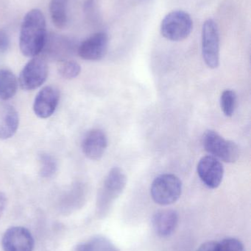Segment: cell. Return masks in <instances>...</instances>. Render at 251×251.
Instances as JSON below:
<instances>
[{
    "mask_svg": "<svg viewBox=\"0 0 251 251\" xmlns=\"http://www.w3.org/2000/svg\"><path fill=\"white\" fill-rule=\"evenodd\" d=\"M47 41V26L44 14L38 9L29 10L22 21L19 48L23 55L35 57L40 54Z\"/></svg>",
    "mask_w": 251,
    "mask_h": 251,
    "instance_id": "obj_1",
    "label": "cell"
},
{
    "mask_svg": "<svg viewBox=\"0 0 251 251\" xmlns=\"http://www.w3.org/2000/svg\"><path fill=\"white\" fill-rule=\"evenodd\" d=\"M193 29V21L187 12L172 10L161 23V34L171 41H181L188 38Z\"/></svg>",
    "mask_w": 251,
    "mask_h": 251,
    "instance_id": "obj_2",
    "label": "cell"
},
{
    "mask_svg": "<svg viewBox=\"0 0 251 251\" xmlns=\"http://www.w3.org/2000/svg\"><path fill=\"white\" fill-rule=\"evenodd\" d=\"M203 149L211 156L227 163H234L238 160L240 149L234 142L225 140L214 130H207L202 137Z\"/></svg>",
    "mask_w": 251,
    "mask_h": 251,
    "instance_id": "obj_3",
    "label": "cell"
},
{
    "mask_svg": "<svg viewBox=\"0 0 251 251\" xmlns=\"http://www.w3.org/2000/svg\"><path fill=\"white\" fill-rule=\"evenodd\" d=\"M127 184V176L121 168H112L105 178L99 193L97 208L100 213L109 210L114 201L122 194Z\"/></svg>",
    "mask_w": 251,
    "mask_h": 251,
    "instance_id": "obj_4",
    "label": "cell"
},
{
    "mask_svg": "<svg viewBox=\"0 0 251 251\" xmlns=\"http://www.w3.org/2000/svg\"><path fill=\"white\" fill-rule=\"evenodd\" d=\"M182 193V182L173 174H162L155 178L150 188L152 199L156 203L167 206L176 202Z\"/></svg>",
    "mask_w": 251,
    "mask_h": 251,
    "instance_id": "obj_5",
    "label": "cell"
},
{
    "mask_svg": "<svg viewBox=\"0 0 251 251\" xmlns=\"http://www.w3.org/2000/svg\"><path fill=\"white\" fill-rule=\"evenodd\" d=\"M202 54L208 67L220 66V33L218 25L212 19L205 21L202 27Z\"/></svg>",
    "mask_w": 251,
    "mask_h": 251,
    "instance_id": "obj_6",
    "label": "cell"
},
{
    "mask_svg": "<svg viewBox=\"0 0 251 251\" xmlns=\"http://www.w3.org/2000/svg\"><path fill=\"white\" fill-rule=\"evenodd\" d=\"M48 76V66L45 60L32 57L22 69L19 84L24 91H33L41 87Z\"/></svg>",
    "mask_w": 251,
    "mask_h": 251,
    "instance_id": "obj_7",
    "label": "cell"
},
{
    "mask_svg": "<svg viewBox=\"0 0 251 251\" xmlns=\"http://www.w3.org/2000/svg\"><path fill=\"white\" fill-rule=\"evenodd\" d=\"M109 38L107 33L99 32L83 41L78 47L80 57L85 60L97 61L102 60L109 50Z\"/></svg>",
    "mask_w": 251,
    "mask_h": 251,
    "instance_id": "obj_8",
    "label": "cell"
},
{
    "mask_svg": "<svg viewBox=\"0 0 251 251\" xmlns=\"http://www.w3.org/2000/svg\"><path fill=\"white\" fill-rule=\"evenodd\" d=\"M34 245L32 234L25 227L9 228L1 239V246L4 251H32Z\"/></svg>",
    "mask_w": 251,
    "mask_h": 251,
    "instance_id": "obj_9",
    "label": "cell"
},
{
    "mask_svg": "<svg viewBox=\"0 0 251 251\" xmlns=\"http://www.w3.org/2000/svg\"><path fill=\"white\" fill-rule=\"evenodd\" d=\"M197 174L202 182L210 189L221 185L224 176V168L219 159L209 155L202 157L197 167Z\"/></svg>",
    "mask_w": 251,
    "mask_h": 251,
    "instance_id": "obj_10",
    "label": "cell"
},
{
    "mask_svg": "<svg viewBox=\"0 0 251 251\" xmlns=\"http://www.w3.org/2000/svg\"><path fill=\"white\" fill-rule=\"evenodd\" d=\"M60 100V93L53 86L43 88L35 97L33 111L40 119H48L56 111Z\"/></svg>",
    "mask_w": 251,
    "mask_h": 251,
    "instance_id": "obj_11",
    "label": "cell"
},
{
    "mask_svg": "<svg viewBox=\"0 0 251 251\" xmlns=\"http://www.w3.org/2000/svg\"><path fill=\"white\" fill-rule=\"evenodd\" d=\"M107 147V135L100 128H94L88 131L82 141L83 152L86 157L91 160L101 159Z\"/></svg>",
    "mask_w": 251,
    "mask_h": 251,
    "instance_id": "obj_12",
    "label": "cell"
},
{
    "mask_svg": "<svg viewBox=\"0 0 251 251\" xmlns=\"http://www.w3.org/2000/svg\"><path fill=\"white\" fill-rule=\"evenodd\" d=\"M178 223V213L172 209L159 211L153 217V229L159 237L170 236L176 228Z\"/></svg>",
    "mask_w": 251,
    "mask_h": 251,
    "instance_id": "obj_13",
    "label": "cell"
},
{
    "mask_svg": "<svg viewBox=\"0 0 251 251\" xmlns=\"http://www.w3.org/2000/svg\"><path fill=\"white\" fill-rule=\"evenodd\" d=\"M19 125V114L14 107L4 105L0 113V140H7L16 134Z\"/></svg>",
    "mask_w": 251,
    "mask_h": 251,
    "instance_id": "obj_14",
    "label": "cell"
},
{
    "mask_svg": "<svg viewBox=\"0 0 251 251\" xmlns=\"http://www.w3.org/2000/svg\"><path fill=\"white\" fill-rule=\"evenodd\" d=\"M18 82L16 76L7 69H0V100L7 101L16 95Z\"/></svg>",
    "mask_w": 251,
    "mask_h": 251,
    "instance_id": "obj_15",
    "label": "cell"
},
{
    "mask_svg": "<svg viewBox=\"0 0 251 251\" xmlns=\"http://www.w3.org/2000/svg\"><path fill=\"white\" fill-rule=\"evenodd\" d=\"M68 0H50V12L56 27L63 29L67 24Z\"/></svg>",
    "mask_w": 251,
    "mask_h": 251,
    "instance_id": "obj_16",
    "label": "cell"
},
{
    "mask_svg": "<svg viewBox=\"0 0 251 251\" xmlns=\"http://www.w3.org/2000/svg\"><path fill=\"white\" fill-rule=\"evenodd\" d=\"M237 94L233 90H225L221 97V107L224 115L231 117L235 112L237 107Z\"/></svg>",
    "mask_w": 251,
    "mask_h": 251,
    "instance_id": "obj_17",
    "label": "cell"
},
{
    "mask_svg": "<svg viewBox=\"0 0 251 251\" xmlns=\"http://www.w3.org/2000/svg\"><path fill=\"white\" fill-rule=\"evenodd\" d=\"M57 70L60 76L65 79H72L80 75L81 67L79 63L74 60H61L59 62Z\"/></svg>",
    "mask_w": 251,
    "mask_h": 251,
    "instance_id": "obj_18",
    "label": "cell"
},
{
    "mask_svg": "<svg viewBox=\"0 0 251 251\" xmlns=\"http://www.w3.org/2000/svg\"><path fill=\"white\" fill-rule=\"evenodd\" d=\"M41 170L40 174L43 178H51L57 171V162L53 156L48 153L40 155Z\"/></svg>",
    "mask_w": 251,
    "mask_h": 251,
    "instance_id": "obj_19",
    "label": "cell"
},
{
    "mask_svg": "<svg viewBox=\"0 0 251 251\" xmlns=\"http://www.w3.org/2000/svg\"><path fill=\"white\" fill-rule=\"evenodd\" d=\"M88 243L91 245L93 251H120L109 239L103 236H95Z\"/></svg>",
    "mask_w": 251,
    "mask_h": 251,
    "instance_id": "obj_20",
    "label": "cell"
},
{
    "mask_svg": "<svg viewBox=\"0 0 251 251\" xmlns=\"http://www.w3.org/2000/svg\"><path fill=\"white\" fill-rule=\"evenodd\" d=\"M219 245V251H245L243 243L235 238H227Z\"/></svg>",
    "mask_w": 251,
    "mask_h": 251,
    "instance_id": "obj_21",
    "label": "cell"
},
{
    "mask_svg": "<svg viewBox=\"0 0 251 251\" xmlns=\"http://www.w3.org/2000/svg\"><path fill=\"white\" fill-rule=\"evenodd\" d=\"M9 38L4 31L0 29V52L6 51L8 48Z\"/></svg>",
    "mask_w": 251,
    "mask_h": 251,
    "instance_id": "obj_22",
    "label": "cell"
},
{
    "mask_svg": "<svg viewBox=\"0 0 251 251\" xmlns=\"http://www.w3.org/2000/svg\"><path fill=\"white\" fill-rule=\"evenodd\" d=\"M197 251H219V245L215 242H208L202 245Z\"/></svg>",
    "mask_w": 251,
    "mask_h": 251,
    "instance_id": "obj_23",
    "label": "cell"
},
{
    "mask_svg": "<svg viewBox=\"0 0 251 251\" xmlns=\"http://www.w3.org/2000/svg\"><path fill=\"white\" fill-rule=\"evenodd\" d=\"M6 205H7V198L4 193L0 192V218L2 216Z\"/></svg>",
    "mask_w": 251,
    "mask_h": 251,
    "instance_id": "obj_24",
    "label": "cell"
},
{
    "mask_svg": "<svg viewBox=\"0 0 251 251\" xmlns=\"http://www.w3.org/2000/svg\"><path fill=\"white\" fill-rule=\"evenodd\" d=\"M75 251H93L91 245L88 243H81L75 248Z\"/></svg>",
    "mask_w": 251,
    "mask_h": 251,
    "instance_id": "obj_25",
    "label": "cell"
}]
</instances>
